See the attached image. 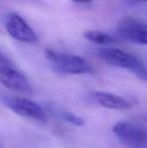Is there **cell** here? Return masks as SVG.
<instances>
[{
	"label": "cell",
	"mask_w": 147,
	"mask_h": 148,
	"mask_svg": "<svg viewBox=\"0 0 147 148\" xmlns=\"http://www.w3.org/2000/svg\"><path fill=\"white\" fill-rule=\"evenodd\" d=\"M113 134L128 148H147V129L127 121H120L113 127Z\"/></svg>",
	"instance_id": "7a4b0ae2"
},
{
	"label": "cell",
	"mask_w": 147,
	"mask_h": 148,
	"mask_svg": "<svg viewBox=\"0 0 147 148\" xmlns=\"http://www.w3.org/2000/svg\"><path fill=\"white\" fill-rule=\"evenodd\" d=\"M134 74L139 78L141 79L142 81H145L147 82V67L146 66H144L143 68H141L140 69L137 70L134 72Z\"/></svg>",
	"instance_id": "8fae6325"
},
{
	"label": "cell",
	"mask_w": 147,
	"mask_h": 148,
	"mask_svg": "<svg viewBox=\"0 0 147 148\" xmlns=\"http://www.w3.org/2000/svg\"><path fill=\"white\" fill-rule=\"evenodd\" d=\"M4 103L10 110L22 117L41 123H46L48 121V116L42 108L29 99L14 96L6 97Z\"/></svg>",
	"instance_id": "3957f363"
},
{
	"label": "cell",
	"mask_w": 147,
	"mask_h": 148,
	"mask_svg": "<svg viewBox=\"0 0 147 148\" xmlns=\"http://www.w3.org/2000/svg\"><path fill=\"white\" fill-rule=\"evenodd\" d=\"M5 29L14 39L26 42L36 43L38 36L31 26L18 14L10 13L5 19Z\"/></svg>",
	"instance_id": "5b68a950"
},
{
	"label": "cell",
	"mask_w": 147,
	"mask_h": 148,
	"mask_svg": "<svg viewBox=\"0 0 147 148\" xmlns=\"http://www.w3.org/2000/svg\"><path fill=\"white\" fill-rule=\"evenodd\" d=\"M83 36L87 40L101 45L115 43L118 41L115 36L101 30H88L83 34Z\"/></svg>",
	"instance_id": "9c48e42d"
},
{
	"label": "cell",
	"mask_w": 147,
	"mask_h": 148,
	"mask_svg": "<svg viewBox=\"0 0 147 148\" xmlns=\"http://www.w3.org/2000/svg\"><path fill=\"white\" fill-rule=\"evenodd\" d=\"M0 83L10 90L25 95L33 92V88L27 78L12 66H0Z\"/></svg>",
	"instance_id": "52a82bcc"
},
{
	"label": "cell",
	"mask_w": 147,
	"mask_h": 148,
	"mask_svg": "<svg viewBox=\"0 0 147 148\" xmlns=\"http://www.w3.org/2000/svg\"><path fill=\"white\" fill-rule=\"evenodd\" d=\"M0 66H12L10 61L0 50Z\"/></svg>",
	"instance_id": "7c38bea8"
},
{
	"label": "cell",
	"mask_w": 147,
	"mask_h": 148,
	"mask_svg": "<svg viewBox=\"0 0 147 148\" xmlns=\"http://www.w3.org/2000/svg\"><path fill=\"white\" fill-rule=\"evenodd\" d=\"M62 116L63 117L64 120H66L67 121L74 124L75 126H78V127H81L84 125V120L81 118V117H79L75 114H74L73 113H70V112H63L62 113Z\"/></svg>",
	"instance_id": "30bf717a"
},
{
	"label": "cell",
	"mask_w": 147,
	"mask_h": 148,
	"mask_svg": "<svg viewBox=\"0 0 147 148\" xmlns=\"http://www.w3.org/2000/svg\"><path fill=\"white\" fill-rule=\"evenodd\" d=\"M45 56L52 69L59 74L87 75L92 74L94 71V68L88 61L76 55L46 49Z\"/></svg>",
	"instance_id": "6da1fadb"
},
{
	"label": "cell",
	"mask_w": 147,
	"mask_h": 148,
	"mask_svg": "<svg viewBox=\"0 0 147 148\" xmlns=\"http://www.w3.org/2000/svg\"><path fill=\"white\" fill-rule=\"evenodd\" d=\"M120 36L129 42L147 45V23L133 17H126L118 24Z\"/></svg>",
	"instance_id": "8992f818"
},
{
	"label": "cell",
	"mask_w": 147,
	"mask_h": 148,
	"mask_svg": "<svg viewBox=\"0 0 147 148\" xmlns=\"http://www.w3.org/2000/svg\"><path fill=\"white\" fill-rule=\"evenodd\" d=\"M94 98L102 107L113 110H127L132 108V103L126 99L106 92H95Z\"/></svg>",
	"instance_id": "ba28073f"
},
{
	"label": "cell",
	"mask_w": 147,
	"mask_h": 148,
	"mask_svg": "<svg viewBox=\"0 0 147 148\" xmlns=\"http://www.w3.org/2000/svg\"><path fill=\"white\" fill-rule=\"evenodd\" d=\"M97 55L103 61L113 66L129 69L133 72L145 66L144 62L137 56L115 48H102L97 51Z\"/></svg>",
	"instance_id": "277c9868"
}]
</instances>
